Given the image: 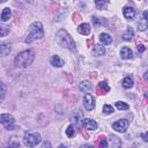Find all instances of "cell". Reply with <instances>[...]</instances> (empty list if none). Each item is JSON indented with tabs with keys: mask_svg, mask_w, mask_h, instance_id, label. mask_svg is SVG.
Returning <instances> with one entry per match:
<instances>
[{
	"mask_svg": "<svg viewBox=\"0 0 148 148\" xmlns=\"http://www.w3.org/2000/svg\"><path fill=\"white\" fill-rule=\"evenodd\" d=\"M34 60H35V52L32 50H25L15 57L14 62H15L16 67L25 68V67L30 66Z\"/></svg>",
	"mask_w": 148,
	"mask_h": 148,
	"instance_id": "cell-1",
	"label": "cell"
},
{
	"mask_svg": "<svg viewBox=\"0 0 148 148\" xmlns=\"http://www.w3.org/2000/svg\"><path fill=\"white\" fill-rule=\"evenodd\" d=\"M44 36V30H43V24L40 22H34L29 27V31L27 34V37L24 39L25 43H31L34 40L40 39Z\"/></svg>",
	"mask_w": 148,
	"mask_h": 148,
	"instance_id": "cell-2",
	"label": "cell"
},
{
	"mask_svg": "<svg viewBox=\"0 0 148 148\" xmlns=\"http://www.w3.org/2000/svg\"><path fill=\"white\" fill-rule=\"evenodd\" d=\"M57 42L58 44L61 46V47H65V49H68L71 51H75V43H74V39L72 38V36L64 29H60L57 35Z\"/></svg>",
	"mask_w": 148,
	"mask_h": 148,
	"instance_id": "cell-3",
	"label": "cell"
},
{
	"mask_svg": "<svg viewBox=\"0 0 148 148\" xmlns=\"http://www.w3.org/2000/svg\"><path fill=\"white\" fill-rule=\"evenodd\" d=\"M39 133H25L23 136V143L27 147H35L40 142Z\"/></svg>",
	"mask_w": 148,
	"mask_h": 148,
	"instance_id": "cell-4",
	"label": "cell"
},
{
	"mask_svg": "<svg viewBox=\"0 0 148 148\" xmlns=\"http://www.w3.org/2000/svg\"><path fill=\"white\" fill-rule=\"evenodd\" d=\"M0 124L3 125V127L8 131L15 128V119L9 113H2L0 114Z\"/></svg>",
	"mask_w": 148,
	"mask_h": 148,
	"instance_id": "cell-5",
	"label": "cell"
},
{
	"mask_svg": "<svg viewBox=\"0 0 148 148\" xmlns=\"http://www.w3.org/2000/svg\"><path fill=\"white\" fill-rule=\"evenodd\" d=\"M128 125H130V123H128V120H127V119H120V120H117V121H114V123H113L112 128H113V130H116L117 132L125 133V132H126V130H127V127H128Z\"/></svg>",
	"mask_w": 148,
	"mask_h": 148,
	"instance_id": "cell-6",
	"label": "cell"
},
{
	"mask_svg": "<svg viewBox=\"0 0 148 148\" xmlns=\"http://www.w3.org/2000/svg\"><path fill=\"white\" fill-rule=\"evenodd\" d=\"M95 97L91 94H86L83 97V105L88 111H91L95 109Z\"/></svg>",
	"mask_w": 148,
	"mask_h": 148,
	"instance_id": "cell-7",
	"label": "cell"
},
{
	"mask_svg": "<svg viewBox=\"0 0 148 148\" xmlns=\"http://www.w3.org/2000/svg\"><path fill=\"white\" fill-rule=\"evenodd\" d=\"M82 126H83V128H86L88 131H95L97 128V123L94 119L84 118V119H82Z\"/></svg>",
	"mask_w": 148,
	"mask_h": 148,
	"instance_id": "cell-8",
	"label": "cell"
},
{
	"mask_svg": "<svg viewBox=\"0 0 148 148\" xmlns=\"http://www.w3.org/2000/svg\"><path fill=\"white\" fill-rule=\"evenodd\" d=\"M109 140H110V148H121V140L117 135L110 134Z\"/></svg>",
	"mask_w": 148,
	"mask_h": 148,
	"instance_id": "cell-9",
	"label": "cell"
},
{
	"mask_svg": "<svg viewBox=\"0 0 148 148\" xmlns=\"http://www.w3.org/2000/svg\"><path fill=\"white\" fill-rule=\"evenodd\" d=\"M109 90H110V87L108 86V83L105 81L99 82L98 86H97V88H96V91H97L98 95H104V94L109 92Z\"/></svg>",
	"mask_w": 148,
	"mask_h": 148,
	"instance_id": "cell-10",
	"label": "cell"
},
{
	"mask_svg": "<svg viewBox=\"0 0 148 148\" xmlns=\"http://www.w3.org/2000/svg\"><path fill=\"white\" fill-rule=\"evenodd\" d=\"M123 14H124L125 18H127V20H132V18L135 16V9H134L133 7L126 6V7H124V9H123Z\"/></svg>",
	"mask_w": 148,
	"mask_h": 148,
	"instance_id": "cell-11",
	"label": "cell"
},
{
	"mask_svg": "<svg viewBox=\"0 0 148 148\" xmlns=\"http://www.w3.org/2000/svg\"><path fill=\"white\" fill-rule=\"evenodd\" d=\"M120 57H121L123 59H125V60L132 59V58H133V52H132V50H131L130 47L124 46V47H121V50H120Z\"/></svg>",
	"mask_w": 148,
	"mask_h": 148,
	"instance_id": "cell-12",
	"label": "cell"
},
{
	"mask_svg": "<svg viewBox=\"0 0 148 148\" xmlns=\"http://www.w3.org/2000/svg\"><path fill=\"white\" fill-rule=\"evenodd\" d=\"M147 10H145L143 13H142V17H141V20L138 22V27H139V30L140 31H145L146 29H147Z\"/></svg>",
	"mask_w": 148,
	"mask_h": 148,
	"instance_id": "cell-13",
	"label": "cell"
},
{
	"mask_svg": "<svg viewBox=\"0 0 148 148\" xmlns=\"http://www.w3.org/2000/svg\"><path fill=\"white\" fill-rule=\"evenodd\" d=\"M82 117H83V116H82V112H81L80 110H76V111H74V112L69 116V120H71V121H74V124H77L79 120H82V119H83Z\"/></svg>",
	"mask_w": 148,
	"mask_h": 148,
	"instance_id": "cell-14",
	"label": "cell"
},
{
	"mask_svg": "<svg viewBox=\"0 0 148 148\" xmlns=\"http://www.w3.org/2000/svg\"><path fill=\"white\" fill-rule=\"evenodd\" d=\"M77 32L81 34V35H84V36L89 35V32H90V25H89L88 23H82V24H80L79 28H77Z\"/></svg>",
	"mask_w": 148,
	"mask_h": 148,
	"instance_id": "cell-15",
	"label": "cell"
},
{
	"mask_svg": "<svg viewBox=\"0 0 148 148\" xmlns=\"http://www.w3.org/2000/svg\"><path fill=\"white\" fill-rule=\"evenodd\" d=\"M51 65L52 66H54V67H61V66H64L65 65V61L59 57V56H53L52 58H51Z\"/></svg>",
	"mask_w": 148,
	"mask_h": 148,
	"instance_id": "cell-16",
	"label": "cell"
},
{
	"mask_svg": "<svg viewBox=\"0 0 148 148\" xmlns=\"http://www.w3.org/2000/svg\"><path fill=\"white\" fill-rule=\"evenodd\" d=\"M99 40H101L104 45H110V44L112 43V37H111L109 34H106V32H102V34L99 35Z\"/></svg>",
	"mask_w": 148,
	"mask_h": 148,
	"instance_id": "cell-17",
	"label": "cell"
},
{
	"mask_svg": "<svg viewBox=\"0 0 148 148\" xmlns=\"http://www.w3.org/2000/svg\"><path fill=\"white\" fill-rule=\"evenodd\" d=\"M90 88H91V83H90L88 80L81 81L80 84H79V89H80V91H82V92H87V91H89Z\"/></svg>",
	"mask_w": 148,
	"mask_h": 148,
	"instance_id": "cell-18",
	"label": "cell"
},
{
	"mask_svg": "<svg viewBox=\"0 0 148 148\" xmlns=\"http://www.w3.org/2000/svg\"><path fill=\"white\" fill-rule=\"evenodd\" d=\"M10 52V46L7 43H0V56L5 57L7 54H9Z\"/></svg>",
	"mask_w": 148,
	"mask_h": 148,
	"instance_id": "cell-19",
	"label": "cell"
},
{
	"mask_svg": "<svg viewBox=\"0 0 148 148\" xmlns=\"http://www.w3.org/2000/svg\"><path fill=\"white\" fill-rule=\"evenodd\" d=\"M105 53V49L102 46V45H99V44H97V45H95L94 46V49H92V54L94 56H103Z\"/></svg>",
	"mask_w": 148,
	"mask_h": 148,
	"instance_id": "cell-20",
	"label": "cell"
},
{
	"mask_svg": "<svg viewBox=\"0 0 148 148\" xmlns=\"http://www.w3.org/2000/svg\"><path fill=\"white\" fill-rule=\"evenodd\" d=\"M133 77L132 76H126L124 80H123V82H121V84H123V87L125 88V89H130V88H132L133 87Z\"/></svg>",
	"mask_w": 148,
	"mask_h": 148,
	"instance_id": "cell-21",
	"label": "cell"
},
{
	"mask_svg": "<svg viewBox=\"0 0 148 148\" xmlns=\"http://www.w3.org/2000/svg\"><path fill=\"white\" fill-rule=\"evenodd\" d=\"M10 16H12V12H10V9H9L8 7L3 8L2 13H1V21H3V22H7V21L10 18Z\"/></svg>",
	"mask_w": 148,
	"mask_h": 148,
	"instance_id": "cell-22",
	"label": "cell"
},
{
	"mask_svg": "<svg viewBox=\"0 0 148 148\" xmlns=\"http://www.w3.org/2000/svg\"><path fill=\"white\" fill-rule=\"evenodd\" d=\"M96 143H97V148H108V141H106L104 135H101L97 139Z\"/></svg>",
	"mask_w": 148,
	"mask_h": 148,
	"instance_id": "cell-23",
	"label": "cell"
},
{
	"mask_svg": "<svg viewBox=\"0 0 148 148\" xmlns=\"http://www.w3.org/2000/svg\"><path fill=\"white\" fill-rule=\"evenodd\" d=\"M133 35H134V32H133V29L130 27L124 34H123V39L124 40H131L132 38H133Z\"/></svg>",
	"mask_w": 148,
	"mask_h": 148,
	"instance_id": "cell-24",
	"label": "cell"
},
{
	"mask_svg": "<svg viewBox=\"0 0 148 148\" xmlns=\"http://www.w3.org/2000/svg\"><path fill=\"white\" fill-rule=\"evenodd\" d=\"M116 108L118 110H128L130 109V105L127 103H125V102L118 101V102H116Z\"/></svg>",
	"mask_w": 148,
	"mask_h": 148,
	"instance_id": "cell-25",
	"label": "cell"
},
{
	"mask_svg": "<svg viewBox=\"0 0 148 148\" xmlns=\"http://www.w3.org/2000/svg\"><path fill=\"white\" fill-rule=\"evenodd\" d=\"M20 147V142L16 140L15 136H13L9 141V148H18Z\"/></svg>",
	"mask_w": 148,
	"mask_h": 148,
	"instance_id": "cell-26",
	"label": "cell"
},
{
	"mask_svg": "<svg viewBox=\"0 0 148 148\" xmlns=\"http://www.w3.org/2000/svg\"><path fill=\"white\" fill-rule=\"evenodd\" d=\"M5 96H6V87H5V84L1 83L0 84V104L5 99Z\"/></svg>",
	"mask_w": 148,
	"mask_h": 148,
	"instance_id": "cell-27",
	"label": "cell"
},
{
	"mask_svg": "<svg viewBox=\"0 0 148 148\" xmlns=\"http://www.w3.org/2000/svg\"><path fill=\"white\" fill-rule=\"evenodd\" d=\"M66 134H67V136H69V138L74 136V134H75V128H74V125H69V126L67 127V130H66Z\"/></svg>",
	"mask_w": 148,
	"mask_h": 148,
	"instance_id": "cell-28",
	"label": "cell"
},
{
	"mask_svg": "<svg viewBox=\"0 0 148 148\" xmlns=\"http://www.w3.org/2000/svg\"><path fill=\"white\" fill-rule=\"evenodd\" d=\"M103 112H104L105 114H111V113L113 112V108H112L111 105H109V104H105V105L103 106Z\"/></svg>",
	"mask_w": 148,
	"mask_h": 148,
	"instance_id": "cell-29",
	"label": "cell"
},
{
	"mask_svg": "<svg viewBox=\"0 0 148 148\" xmlns=\"http://www.w3.org/2000/svg\"><path fill=\"white\" fill-rule=\"evenodd\" d=\"M96 6L98 9H102V8H105L106 5H108V1H101V0H96Z\"/></svg>",
	"mask_w": 148,
	"mask_h": 148,
	"instance_id": "cell-30",
	"label": "cell"
},
{
	"mask_svg": "<svg viewBox=\"0 0 148 148\" xmlns=\"http://www.w3.org/2000/svg\"><path fill=\"white\" fill-rule=\"evenodd\" d=\"M7 34H8V28H6V27H1V25H0V37L6 36Z\"/></svg>",
	"mask_w": 148,
	"mask_h": 148,
	"instance_id": "cell-31",
	"label": "cell"
},
{
	"mask_svg": "<svg viewBox=\"0 0 148 148\" xmlns=\"http://www.w3.org/2000/svg\"><path fill=\"white\" fill-rule=\"evenodd\" d=\"M80 21H81V15L77 14V13H74V14H73V22H74V23H77V22H80Z\"/></svg>",
	"mask_w": 148,
	"mask_h": 148,
	"instance_id": "cell-32",
	"label": "cell"
},
{
	"mask_svg": "<svg viewBox=\"0 0 148 148\" xmlns=\"http://www.w3.org/2000/svg\"><path fill=\"white\" fill-rule=\"evenodd\" d=\"M92 22L95 23V24H99V23H102V20H98V17H96V16H92Z\"/></svg>",
	"mask_w": 148,
	"mask_h": 148,
	"instance_id": "cell-33",
	"label": "cell"
},
{
	"mask_svg": "<svg viewBox=\"0 0 148 148\" xmlns=\"http://www.w3.org/2000/svg\"><path fill=\"white\" fill-rule=\"evenodd\" d=\"M42 148H52V147H51V143H50L49 141H45V142L43 143Z\"/></svg>",
	"mask_w": 148,
	"mask_h": 148,
	"instance_id": "cell-34",
	"label": "cell"
},
{
	"mask_svg": "<svg viewBox=\"0 0 148 148\" xmlns=\"http://www.w3.org/2000/svg\"><path fill=\"white\" fill-rule=\"evenodd\" d=\"M145 50H146V47H145L143 45H139V46H138V52H140V53H141V52H143Z\"/></svg>",
	"mask_w": 148,
	"mask_h": 148,
	"instance_id": "cell-35",
	"label": "cell"
},
{
	"mask_svg": "<svg viewBox=\"0 0 148 148\" xmlns=\"http://www.w3.org/2000/svg\"><path fill=\"white\" fill-rule=\"evenodd\" d=\"M66 77H67V80H68V82H69V83H72V81H73V79H72V75L67 73V74H66Z\"/></svg>",
	"mask_w": 148,
	"mask_h": 148,
	"instance_id": "cell-36",
	"label": "cell"
},
{
	"mask_svg": "<svg viewBox=\"0 0 148 148\" xmlns=\"http://www.w3.org/2000/svg\"><path fill=\"white\" fill-rule=\"evenodd\" d=\"M92 43H94V38H89L88 42H87V45H88V46H91Z\"/></svg>",
	"mask_w": 148,
	"mask_h": 148,
	"instance_id": "cell-37",
	"label": "cell"
},
{
	"mask_svg": "<svg viewBox=\"0 0 148 148\" xmlns=\"http://www.w3.org/2000/svg\"><path fill=\"white\" fill-rule=\"evenodd\" d=\"M141 136H142L143 141H148V139H147V138H148V134H147V133H143V134H142Z\"/></svg>",
	"mask_w": 148,
	"mask_h": 148,
	"instance_id": "cell-38",
	"label": "cell"
},
{
	"mask_svg": "<svg viewBox=\"0 0 148 148\" xmlns=\"http://www.w3.org/2000/svg\"><path fill=\"white\" fill-rule=\"evenodd\" d=\"M80 148H94L91 145H83V146H81Z\"/></svg>",
	"mask_w": 148,
	"mask_h": 148,
	"instance_id": "cell-39",
	"label": "cell"
},
{
	"mask_svg": "<svg viewBox=\"0 0 148 148\" xmlns=\"http://www.w3.org/2000/svg\"><path fill=\"white\" fill-rule=\"evenodd\" d=\"M81 133H82V135H83V136H84V138H86V139H88V134H87V133H86V132H84V131H83V130H82V131H81Z\"/></svg>",
	"mask_w": 148,
	"mask_h": 148,
	"instance_id": "cell-40",
	"label": "cell"
},
{
	"mask_svg": "<svg viewBox=\"0 0 148 148\" xmlns=\"http://www.w3.org/2000/svg\"><path fill=\"white\" fill-rule=\"evenodd\" d=\"M147 74H148V72H145V75H143V77H145V80L147 79Z\"/></svg>",
	"mask_w": 148,
	"mask_h": 148,
	"instance_id": "cell-41",
	"label": "cell"
},
{
	"mask_svg": "<svg viewBox=\"0 0 148 148\" xmlns=\"http://www.w3.org/2000/svg\"><path fill=\"white\" fill-rule=\"evenodd\" d=\"M59 148H66V147H64V146L61 145V146H59Z\"/></svg>",
	"mask_w": 148,
	"mask_h": 148,
	"instance_id": "cell-42",
	"label": "cell"
}]
</instances>
